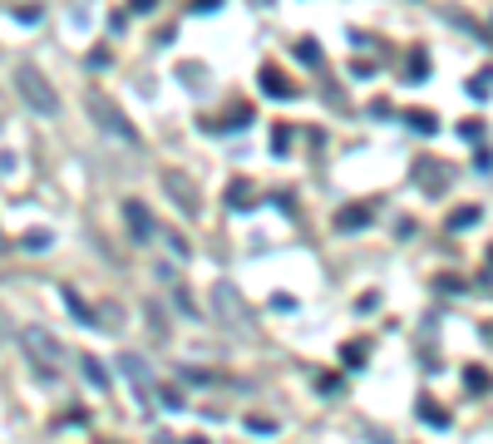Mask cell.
<instances>
[{"mask_svg":"<svg viewBox=\"0 0 493 444\" xmlns=\"http://www.w3.org/2000/svg\"><path fill=\"white\" fill-rule=\"evenodd\" d=\"M84 109H89V118L99 123V133H109V138H118V143H128V148H138V128L128 123V113L118 109L109 94H99V89H89L84 94Z\"/></svg>","mask_w":493,"mask_h":444,"instance_id":"6da1fadb","label":"cell"},{"mask_svg":"<svg viewBox=\"0 0 493 444\" xmlns=\"http://www.w3.org/2000/svg\"><path fill=\"white\" fill-rule=\"evenodd\" d=\"M15 89H20V99H25L35 113H45V118H55V113H60V94H55V84H50L35 65H15Z\"/></svg>","mask_w":493,"mask_h":444,"instance_id":"7a4b0ae2","label":"cell"},{"mask_svg":"<svg viewBox=\"0 0 493 444\" xmlns=\"http://www.w3.org/2000/svg\"><path fill=\"white\" fill-rule=\"evenodd\" d=\"M20 345H25V355H30L35 375H40L45 385H55V380H60V340L35 326V331H20Z\"/></svg>","mask_w":493,"mask_h":444,"instance_id":"3957f363","label":"cell"},{"mask_svg":"<svg viewBox=\"0 0 493 444\" xmlns=\"http://www.w3.org/2000/svg\"><path fill=\"white\" fill-rule=\"evenodd\" d=\"M212 311H217V321H222L232 335H252V331H257V321H252L247 301H242V296H237V287H227V282H217V287H212Z\"/></svg>","mask_w":493,"mask_h":444,"instance_id":"277c9868","label":"cell"},{"mask_svg":"<svg viewBox=\"0 0 493 444\" xmlns=\"http://www.w3.org/2000/svg\"><path fill=\"white\" fill-rule=\"evenodd\" d=\"M158 178H163V193L178 203V213H183V218H197V213H202V193L193 188V178H188L183 168H163Z\"/></svg>","mask_w":493,"mask_h":444,"instance_id":"5b68a950","label":"cell"},{"mask_svg":"<svg viewBox=\"0 0 493 444\" xmlns=\"http://www.w3.org/2000/svg\"><path fill=\"white\" fill-rule=\"evenodd\" d=\"M118 370H123V380L133 385L138 405H153V385H148V360H143V355H133V350H123V355H118Z\"/></svg>","mask_w":493,"mask_h":444,"instance_id":"8992f818","label":"cell"},{"mask_svg":"<svg viewBox=\"0 0 493 444\" xmlns=\"http://www.w3.org/2000/svg\"><path fill=\"white\" fill-rule=\"evenodd\" d=\"M123 222H128V232H133L138 242H148V237H158V222L148 218V208H143L138 198H128V203H123Z\"/></svg>","mask_w":493,"mask_h":444,"instance_id":"52a82bcc","label":"cell"},{"mask_svg":"<svg viewBox=\"0 0 493 444\" xmlns=\"http://www.w3.org/2000/svg\"><path fill=\"white\" fill-rule=\"evenodd\" d=\"M414 183H419L424 193H434V198H439V193L454 183V173H449L444 163H414Z\"/></svg>","mask_w":493,"mask_h":444,"instance_id":"ba28073f","label":"cell"},{"mask_svg":"<svg viewBox=\"0 0 493 444\" xmlns=\"http://www.w3.org/2000/svg\"><path fill=\"white\" fill-rule=\"evenodd\" d=\"M257 84H262V89H267L272 99H296L292 79H287V74H282L277 65H262V70H257Z\"/></svg>","mask_w":493,"mask_h":444,"instance_id":"9c48e42d","label":"cell"},{"mask_svg":"<svg viewBox=\"0 0 493 444\" xmlns=\"http://www.w3.org/2000/svg\"><path fill=\"white\" fill-rule=\"evenodd\" d=\"M360 227H370V208L365 203H350V208L336 213V232H360Z\"/></svg>","mask_w":493,"mask_h":444,"instance_id":"30bf717a","label":"cell"},{"mask_svg":"<svg viewBox=\"0 0 493 444\" xmlns=\"http://www.w3.org/2000/svg\"><path fill=\"white\" fill-rule=\"evenodd\" d=\"M79 370H84V380H89L94 390H109V370L99 365V355H89V350H84V355H79Z\"/></svg>","mask_w":493,"mask_h":444,"instance_id":"8fae6325","label":"cell"},{"mask_svg":"<svg viewBox=\"0 0 493 444\" xmlns=\"http://www.w3.org/2000/svg\"><path fill=\"white\" fill-rule=\"evenodd\" d=\"M409 128H419V133H439V113H429V109H404L399 113Z\"/></svg>","mask_w":493,"mask_h":444,"instance_id":"7c38bea8","label":"cell"},{"mask_svg":"<svg viewBox=\"0 0 493 444\" xmlns=\"http://www.w3.org/2000/svg\"><path fill=\"white\" fill-rule=\"evenodd\" d=\"M60 296H65V306H70V316H74V321H84V326H94V311H89V301H84L79 292H70V287H65Z\"/></svg>","mask_w":493,"mask_h":444,"instance_id":"4fadbf2b","label":"cell"},{"mask_svg":"<svg viewBox=\"0 0 493 444\" xmlns=\"http://www.w3.org/2000/svg\"><path fill=\"white\" fill-rule=\"evenodd\" d=\"M419 420L434 425V430H449V410H439L434 400H419Z\"/></svg>","mask_w":493,"mask_h":444,"instance_id":"5bb4252c","label":"cell"},{"mask_svg":"<svg viewBox=\"0 0 493 444\" xmlns=\"http://www.w3.org/2000/svg\"><path fill=\"white\" fill-rule=\"evenodd\" d=\"M484 218V208H454V218H449V232H464V227H479Z\"/></svg>","mask_w":493,"mask_h":444,"instance_id":"9a60e30c","label":"cell"},{"mask_svg":"<svg viewBox=\"0 0 493 444\" xmlns=\"http://www.w3.org/2000/svg\"><path fill=\"white\" fill-rule=\"evenodd\" d=\"M296 60L311 65V70H321V45L316 40H296Z\"/></svg>","mask_w":493,"mask_h":444,"instance_id":"2e32d148","label":"cell"},{"mask_svg":"<svg viewBox=\"0 0 493 444\" xmlns=\"http://www.w3.org/2000/svg\"><path fill=\"white\" fill-rule=\"evenodd\" d=\"M365 355H370L365 340H345V345H340V360H345V365H365Z\"/></svg>","mask_w":493,"mask_h":444,"instance_id":"e0dca14e","label":"cell"},{"mask_svg":"<svg viewBox=\"0 0 493 444\" xmlns=\"http://www.w3.org/2000/svg\"><path fill=\"white\" fill-rule=\"evenodd\" d=\"M424 74H429V60H424V55L414 50V55H409V65H404V79H409V84H419Z\"/></svg>","mask_w":493,"mask_h":444,"instance_id":"ac0fdd59","label":"cell"},{"mask_svg":"<svg viewBox=\"0 0 493 444\" xmlns=\"http://www.w3.org/2000/svg\"><path fill=\"white\" fill-rule=\"evenodd\" d=\"M227 203H232V208H247V203H252V183H247V178H237V183L227 188Z\"/></svg>","mask_w":493,"mask_h":444,"instance_id":"d6986e66","label":"cell"},{"mask_svg":"<svg viewBox=\"0 0 493 444\" xmlns=\"http://www.w3.org/2000/svg\"><path fill=\"white\" fill-rule=\"evenodd\" d=\"M158 237L173 247V257H178V262H183V257H193V252H188V242H183V232H173V227H158Z\"/></svg>","mask_w":493,"mask_h":444,"instance_id":"ffe728a7","label":"cell"},{"mask_svg":"<svg viewBox=\"0 0 493 444\" xmlns=\"http://www.w3.org/2000/svg\"><path fill=\"white\" fill-rule=\"evenodd\" d=\"M50 242H55V237H50V232H40V227H35V232H25V237H20V247H25V252H45V247H50Z\"/></svg>","mask_w":493,"mask_h":444,"instance_id":"44dd1931","label":"cell"},{"mask_svg":"<svg viewBox=\"0 0 493 444\" xmlns=\"http://www.w3.org/2000/svg\"><path fill=\"white\" fill-rule=\"evenodd\" d=\"M178 380H183V385H212V375H207V370H197V365H183V370H178Z\"/></svg>","mask_w":493,"mask_h":444,"instance_id":"7402d4cb","label":"cell"},{"mask_svg":"<svg viewBox=\"0 0 493 444\" xmlns=\"http://www.w3.org/2000/svg\"><path fill=\"white\" fill-rule=\"evenodd\" d=\"M272 153H277V158L292 153V128H277V133H272Z\"/></svg>","mask_w":493,"mask_h":444,"instance_id":"603a6c76","label":"cell"},{"mask_svg":"<svg viewBox=\"0 0 493 444\" xmlns=\"http://www.w3.org/2000/svg\"><path fill=\"white\" fill-rule=\"evenodd\" d=\"M158 400H163L168 410H183V390H178V385H158Z\"/></svg>","mask_w":493,"mask_h":444,"instance_id":"cb8c5ba5","label":"cell"},{"mask_svg":"<svg viewBox=\"0 0 493 444\" xmlns=\"http://www.w3.org/2000/svg\"><path fill=\"white\" fill-rule=\"evenodd\" d=\"M489 84H493V70H484L479 79H469V94L474 99H489Z\"/></svg>","mask_w":493,"mask_h":444,"instance_id":"d4e9b609","label":"cell"},{"mask_svg":"<svg viewBox=\"0 0 493 444\" xmlns=\"http://www.w3.org/2000/svg\"><path fill=\"white\" fill-rule=\"evenodd\" d=\"M464 385H469L474 395H484V390H489V375H484V370H464Z\"/></svg>","mask_w":493,"mask_h":444,"instance_id":"484cf974","label":"cell"},{"mask_svg":"<svg viewBox=\"0 0 493 444\" xmlns=\"http://www.w3.org/2000/svg\"><path fill=\"white\" fill-rule=\"evenodd\" d=\"M173 306H178L183 316H197V301H193V296H188V292H183V287L173 292Z\"/></svg>","mask_w":493,"mask_h":444,"instance_id":"4316f807","label":"cell"},{"mask_svg":"<svg viewBox=\"0 0 493 444\" xmlns=\"http://www.w3.org/2000/svg\"><path fill=\"white\" fill-rule=\"evenodd\" d=\"M459 133H464L469 143H479V138H484V123H479V118H464V123H459Z\"/></svg>","mask_w":493,"mask_h":444,"instance_id":"83f0119b","label":"cell"},{"mask_svg":"<svg viewBox=\"0 0 493 444\" xmlns=\"http://www.w3.org/2000/svg\"><path fill=\"white\" fill-rule=\"evenodd\" d=\"M247 430H252V435H277V425H272V420H262V415H252V420H247Z\"/></svg>","mask_w":493,"mask_h":444,"instance_id":"f1b7e54d","label":"cell"},{"mask_svg":"<svg viewBox=\"0 0 493 444\" xmlns=\"http://www.w3.org/2000/svg\"><path fill=\"white\" fill-rule=\"evenodd\" d=\"M227 123H252V104H237V109L227 113Z\"/></svg>","mask_w":493,"mask_h":444,"instance_id":"f546056e","label":"cell"},{"mask_svg":"<svg viewBox=\"0 0 493 444\" xmlns=\"http://www.w3.org/2000/svg\"><path fill=\"white\" fill-rule=\"evenodd\" d=\"M89 65H94V70H109V50H104V45L89 50Z\"/></svg>","mask_w":493,"mask_h":444,"instance_id":"4dcf8cb0","label":"cell"},{"mask_svg":"<svg viewBox=\"0 0 493 444\" xmlns=\"http://www.w3.org/2000/svg\"><path fill=\"white\" fill-rule=\"evenodd\" d=\"M40 20H45V10H35V5L20 10V25H40Z\"/></svg>","mask_w":493,"mask_h":444,"instance_id":"1f68e13d","label":"cell"},{"mask_svg":"<svg viewBox=\"0 0 493 444\" xmlns=\"http://www.w3.org/2000/svg\"><path fill=\"white\" fill-rule=\"evenodd\" d=\"M158 0H128V10H153Z\"/></svg>","mask_w":493,"mask_h":444,"instance_id":"d6a6232c","label":"cell"},{"mask_svg":"<svg viewBox=\"0 0 493 444\" xmlns=\"http://www.w3.org/2000/svg\"><path fill=\"white\" fill-rule=\"evenodd\" d=\"M222 0H193V10H217Z\"/></svg>","mask_w":493,"mask_h":444,"instance_id":"836d02e7","label":"cell"},{"mask_svg":"<svg viewBox=\"0 0 493 444\" xmlns=\"http://www.w3.org/2000/svg\"><path fill=\"white\" fill-rule=\"evenodd\" d=\"M183 444H207V440H202V435H193V440H183Z\"/></svg>","mask_w":493,"mask_h":444,"instance_id":"e575fe53","label":"cell"},{"mask_svg":"<svg viewBox=\"0 0 493 444\" xmlns=\"http://www.w3.org/2000/svg\"><path fill=\"white\" fill-rule=\"evenodd\" d=\"M252 5H257V10H262V5H272V0H252Z\"/></svg>","mask_w":493,"mask_h":444,"instance_id":"d590c367","label":"cell"},{"mask_svg":"<svg viewBox=\"0 0 493 444\" xmlns=\"http://www.w3.org/2000/svg\"><path fill=\"white\" fill-rule=\"evenodd\" d=\"M489 272H493V247H489Z\"/></svg>","mask_w":493,"mask_h":444,"instance_id":"8d00e7d4","label":"cell"},{"mask_svg":"<svg viewBox=\"0 0 493 444\" xmlns=\"http://www.w3.org/2000/svg\"><path fill=\"white\" fill-rule=\"evenodd\" d=\"M489 340H493V326H489Z\"/></svg>","mask_w":493,"mask_h":444,"instance_id":"74e56055","label":"cell"}]
</instances>
